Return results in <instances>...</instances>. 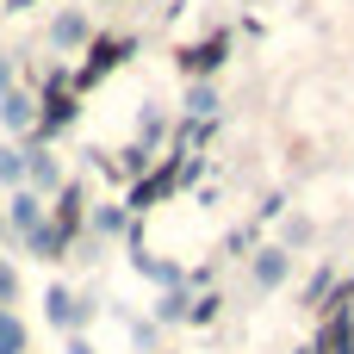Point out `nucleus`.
<instances>
[{
  "label": "nucleus",
  "instance_id": "393cba45",
  "mask_svg": "<svg viewBox=\"0 0 354 354\" xmlns=\"http://www.w3.org/2000/svg\"><path fill=\"white\" fill-rule=\"evenodd\" d=\"M62 354H100V348H93L87 336H68V342H62Z\"/></svg>",
  "mask_w": 354,
  "mask_h": 354
},
{
  "label": "nucleus",
  "instance_id": "412c9836",
  "mask_svg": "<svg viewBox=\"0 0 354 354\" xmlns=\"http://www.w3.org/2000/svg\"><path fill=\"white\" fill-rule=\"evenodd\" d=\"M218 305H224L218 292H199V299L187 305V324H212V317H218Z\"/></svg>",
  "mask_w": 354,
  "mask_h": 354
},
{
  "label": "nucleus",
  "instance_id": "ddd939ff",
  "mask_svg": "<svg viewBox=\"0 0 354 354\" xmlns=\"http://www.w3.org/2000/svg\"><path fill=\"white\" fill-rule=\"evenodd\" d=\"M131 268H137L143 280H156V286H187V274H180V261H162V255H149L143 243L131 249Z\"/></svg>",
  "mask_w": 354,
  "mask_h": 354
},
{
  "label": "nucleus",
  "instance_id": "a211bd4d",
  "mask_svg": "<svg viewBox=\"0 0 354 354\" xmlns=\"http://www.w3.org/2000/svg\"><path fill=\"white\" fill-rule=\"evenodd\" d=\"M330 286H336V268L324 261V268L311 274V286H305V305H311V311H324V299H330Z\"/></svg>",
  "mask_w": 354,
  "mask_h": 354
},
{
  "label": "nucleus",
  "instance_id": "423d86ee",
  "mask_svg": "<svg viewBox=\"0 0 354 354\" xmlns=\"http://www.w3.org/2000/svg\"><path fill=\"white\" fill-rule=\"evenodd\" d=\"M0 131H6L12 143H25V137L37 131V93H25V87L0 93Z\"/></svg>",
  "mask_w": 354,
  "mask_h": 354
},
{
  "label": "nucleus",
  "instance_id": "f8f14e48",
  "mask_svg": "<svg viewBox=\"0 0 354 354\" xmlns=\"http://www.w3.org/2000/svg\"><path fill=\"white\" fill-rule=\"evenodd\" d=\"M180 112H187V118H199V124H218V112H224V93H218V81H187V100H180Z\"/></svg>",
  "mask_w": 354,
  "mask_h": 354
},
{
  "label": "nucleus",
  "instance_id": "7ed1b4c3",
  "mask_svg": "<svg viewBox=\"0 0 354 354\" xmlns=\"http://www.w3.org/2000/svg\"><path fill=\"white\" fill-rule=\"evenodd\" d=\"M224 62H230V31H212L205 44L180 50V68H187V81H212V75H218Z\"/></svg>",
  "mask_w": 354,
  "mask_h": 354
},
{
  "label": "nucleus",
  "instance_id": "9d476101",
  "mask_svg": "<svg viewBox=\"0 0 354 354\" xmlns=\"http://www.w3.org/2000/svg\"><path fill=\"white\" fill-rule=\"evenodd\" d=\"M174 187H180V168H174V162H168V168H156V174H137V187H131L124 212L137 218V212H149V205H156L162 193H174Z\"/></svg>",
  "mask_w": 354,
  "mask_h": 354
},
{
  "label": "nucleus",
  "instance_id": "b1692460",
  "mask_svg": "<svg viewBox=\"0 0 354 354\" xmlns=\"http://www.w3.org/2000/svg\"><path fill=\"white\" fill-rule=\"evenodd\" d=\"M19 87V68H12V56H0V93H12Z\"/></svg>",
  "mask_w": 354,
  "mask_h": 354
},
{
  "label": "nucleus",
  "instance_id": "4468645a",
  "mask_svg": "<svg viewBox=\"0 0 354 354\" xmlns=\"http://www.w3.org/2000/svg\"><path fill=\"white\" fill-rule=\"evenodd\" d=\"M0 354H31V324L12 305H0Z\"/></svg>",
  "mask_w": 354,
  "mask_h": 354
},
{
  "label": "nucleus",
  "instance_id": "5701e85b",
  "mask_svg": "<svg viewBox=\"0 0 354 354\" xmlns=\"http://www.w3.org/2000/svg\"><path fill=\"white\" fill-rule=\"evenodd\" d=\"M0 305H19V268L0 255Z\"/></svg>",
  "mask_w": 354,
  "mask_h": 354
},
{
  "label": "nucleus",
  "instance_id": "6ab92c4d",
  "mask_svg": "<svg viewBox=\"0 0 354 354\" xmlns=\"http://www.w3.org/2000/svg\"><path fill=\"white\" fill-rule=\"evenodd\" d=\"M137 131H143V143H156V137H162V131H168V112H162V106H156V100H149V106H143V112H137Z\"/></svg>",
  "mask_w": 354,
  "mask_h": 354
},
{
  "label": "nucleus",
  "instance_id": "f257e3e1",
  "mask_svg": "<svg viewBox=\"0 0 354 354\" xmlns=\"http://www.w3.org/2000/svg\"><path fill=\"white\" fill-rule=\"evenodd\" d=\"M93 311H100V305H93V299H81V292H75V286H62V280L44 292V317H50L62 336H87Z\"/></svg>",
  "mask_w": 354,
  "mask_h": 354
},
{
  "label": "nucleus",
  "instance_id": "1a4fd4ad",
  "mask_svg": "<svg viewBox=\"0 0 354 354\" xmlns=\"http://www.w3.org/2000/svg\"><path fill=\"white\" fill-rule=\"evenodd\" d=\"M249 268H255V286L274 292V286L292 280V249H286V243H261V249L249 255Z\"/></svg>",
  "mask_w": 354,
  "mask_h": 354
},
{
  "label": "nucleus",
  "instance_id": "2eb2a0df",
  "mask_svg": "<svg viewBox=\"0 0 354 354\" xmlns=\"http://www.w3.org/2000/svg\"><path fill=\"white\" fill-rule=\"evenodd\" d=\"M0 187L12 193V187H25V143H0Z\"/></svg>",
  "mask_w": 354,
  "mask_h": 354
},
{
  "label": "nucleus",
  "instance_id": "f3484780",
  "mask_svg": "<svg viewBox=\"0 0 354 354\" xmlns=\"http://www.w3.org/2000/svg\"><path fill=\"white\" fill-rule=\"evenodd\" d=\"M87 224H93V236H124V230H131V212H124V205H100Z\"/></svg>",
  "mask_w": 354,
  "mask_h": 354
},
{
  "label": "nucleus",
  "instance_id": "4be33fe9",
  "mask_svg": "<svg viewBox=\"0 0 354 354\" xmlns=\"http://www.w3.org/2000/svg\"><path fill=\"white\" fill-rule=\"evenodd\" d=\"M156 330H162L156 317H131V342H137V354H149V348H156Z\"/></svg>",
  "mask_w": 354,
  "mask_h": 354
},
{
  "label": "nucleus",
  "instance_id": "dca6fc26",
  "mask_svg": "<svg viewBox=\"0 0 354 354\" xmlns=\"http://www.w3.org/2000/svg\"><path fill=\"white\" fill-rule=\"evenodd\" d=\"M187 286H162V299H156V324H187Z\"/></svg>",
  "mask_w": 354,
  "mask_h": 354
},
{
  "label": "nucleus",
  "instance_id": "aec40b11",
  "mask_svg": "<svg viewBox=\"0 0 354 354\" xmlns=\"http://www.w3.org/2000/svg\"><path fill=\"white\" fill-rule=\"evenodd\" d=\"M112 168H118V174H131V180H137V174H149V143H131Z\"/></svg>",
  "mask_w": 354,
  "mask_h": 354
},
{
  "label": "nucleus",
  "instance_id": "9b49d317",
  "mask_svg": "<svg viewBox=\"0 0 354 354\" xmlns=\"http://www.w3.org/2000/svg\"><path fill=\"white\" fill-rule=\"evenodd\" d=\"M50 44H56V50H87V44H93L87 12H81V6H62V12L50 19Z\"/></svg>",
  "mask_w": 354,
  "mask_h": 354
},
{
  "label": "nucleus",
  "instance_id": "39448f33",
  "mask_svg": "<svg viewBox=\"0 0 354 354\" xmlns=\"http://www.w3.org/2000/svg\"><path fill=\"white\" fill-rule=\"evenodd\" d=\"M44 218H50V199H44V193H31V187H12V193H6V230H12V243H19L25 230H37Z\"/></svg>",
  "mask_w": 354,
  "mask_h": 354
},
{
  "label": "nucleus",
  "instance_id": "0eeeda50",
  "mask_svg": "<svg viewBox=\"0 0 354 354\" xmlns=\"http://www.w3.org/2000/svg\"><path fill=\"white\" fill-rule=\"evenodd\" d=\"M50 224H62L68 236H81V224H87V187L81 180H62L50 193Z\"/></svg>",
  "mask_w": 354,
  "mask_h": 354
},
{
  "label": "nucleus",
  "instance_id": "f03ea898",
  "mask_svg": "<svg viewBox=\"0 0 354 354\" xmlns=\"http://www.w3.org/2000/svg\"><path fill=\"white\" fill-rule=\"evenodd\" d=\"M131 50H137V37H93V44H87V62L68 68V75H75V93L93 87V81H106L118 62H131Z\"/></svg>",
  "mask_w": 354,
  "mask_h": 354
},
{
  "label": "nucleus",
  "instance_id": "a878e982",
  "mask_svg": "<svg viewBox=\"0 0 354 354\" xmlns=\"http://www.w3.org/2000/svg\"><path fill=\"white\" fill-rule=\"evenodd\" d=\"M6 236H12V230H6V212H0V243H6Z\"/></svg>",
  "mask_w": 354,
  "mask_h": 354
},
{
  "label": "nucleus",
  "instance_id": "6e6552de",
  "mask_svg": "<svg viewBox=\"0 0 354 354\" xmlns=\"http://www.w3.org/2000/svg\"><path fill=\"white\" fill-rule=\"evenodd\" d=\"M19 249H25L31 261H68V249H75V236H68L62 224H50V218H44L37 230H25V236H19Z\"/></svg>",
  "mask_w": 354,
  "mask_h": 354
},
{
  "label": "nucleus",
  "instance_id": "20e7f679",
  "mask_svg": "<svg viewBox=\"0 0 354 354\" xmlns=\"http://www.w3.org/2000/svg\"><path fill=\"white\" fill-rule=\"evenodd\" d=\"M62 180H68V174H62V162H56V149H50V143H25V187L50 199V193H56Z\"/></svg>",
  "mask_w": 354,
  "mask_h": 354
}]
</instances>
